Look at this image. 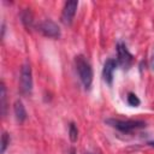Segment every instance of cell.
I'll use <instances>...</instances> for the list:
<instances>
[{
  "label": "cell",
  "mask_w": 154,
  "mask_h": 154,
  "mask_svg": "<svg viewBox=\"0 0 154 154\" xmlns=\"http://www.w3.org/2000/svg\"><path fill=\"white\" fill-rule=\"evenodd\" d=\"M75 65H76V70L77 73L79 76V79L82 82V84L84 85V88L89 89L93 82V69L91 65L89 64V61L83 57V55H77L75 59Z\"/></svg>",
  "instance_id": "1"
},
{
  "label": "cell",
  "mask_w": 154,
  "mask_h": 154,
  "mask_svg": "<svg viewBox=\"0 0 154 154\" xmlns=\"http://www.w3.org/2000/svg\"><path fill=\"white\" fill-rule=\"evenodd\" d=\"M107 124H109L111 126L118 129L119 131L122 132H131L134 130H137V129H141V128H144L146 124L142 120H131V119H126V120H123V119H107L106 120Z\"/></svg>",
  "instance_id": "2"
},
{
  "label": "cell",
  "mask_w": 154,
  "mask_h": 154,
  "mask_svg": "<svg viewBox=\"0 0 154 154\" xmlns=\"http://www.w3.org/2000/svg\"><path fill=\"white\" fill-rule=\"evenodd\" d=\"M19 85H20V90L23 94H29L32 89V73H31V67L28 64L23 65L20 70Z\"/></svg>",
  "instance_id": "3"
},
{
  "label": "cell",
  "mask_w": 154,
  "mask_h": 154,
  "mask_svg": "<svg viewBox=\"0 0 154 154\" xmlns=\"http://www.w3.org/2000/svg\"><path fill=\"white\" fill-rule=\"evenodd\" d=\"M38 30L42 32V35L51 37V38H59L60 37V29L59 26L51 19L43 20L38 25Z\"/></svg>",
  "instance_id": "4"
},
{
  "label": "cell",
  "mask_w": 154,
  "mask_h": 154,
  "mask_svg": "<svg viewBox=\"0 0 154 154\" xmlns=\"http://www.w3.org/2000/svg\"><path fill=\"white\" fill-rule=\"evenodd\" d=\"M77 6H78V1H76V0H70V1L65 2L63 13H61V22L65 25H70L72 23L73 17L77 11Z\"/></svg>",
  "instance_id": "5"
},
{
  "label": "cell",
  "mask_w": 154,
  "mask_h": 154,
  "mask_svg": "<svg viewBox=\"0 0 154 154\" xmlns=\"http://www.w3.org/2000/svg\"><path fill=\"white\" fill-rule=\"evenodd\" d=\"M117 53H118V61L119 64L124 67V69H129V66L132 64V60H134V57L132 54L128 51L126 46L122 42H119L117 45Z\"/></svg>",
  "instance_id": "6"
},
{
  "label": "cell",
  "mask_w": 154,
  "mask_h": 154,
  "mask_svg": "<svg viewBox=\"0 0 154 154\" xmlns=\"http://www.w3.org/2000/svg\"><path fill=\"white\" fill-rule=\"evenodd\" d=\"M117 67V63L114 59H107L103 64V69H102V77L105 79L106 83L111 84L112 79H113V72Z\"/></svg>",
  "instance_id": "7"
},
{
  "label": "cell",
  "mask_w": 154,
  "mask_h": 154,
  "mask_svg": "<svg viewBox=\"0 0 154 154\" xmlns=\"http://www.w3.org/2000/svg\"><path fill=\"white\" fill-rule=\"evenodd\" d=\"M13 112H14V116H16V119L22 123L26 119V111H25V107L23 105V102L20 100H17L14 102V106H13Z\"/></svg>",
  "instance_id": "8"
},
{
  "label": "cell",
  "mask_w": 154,
  "mask_h": 154,
  "mask_svg": "<svg viewBox=\"0 0 154 154\" xmlns=\"http://www.w3.org/2000/svg\"><path fill=\"white\" fill-rule=\"evenodd\" d=\"M0 106H1V113H2V116H5V113H6V88H5V84L4 83H1Z\"/></svg>",
  "instance_id": "9"
},
{
  "label": "cell",
  "mask_w": 154,
  "mask_h": 154,
  "mask_svg": "<svg viewBox=\"0 0 154 154\" xmlns=\"http://www.w3.org/2000/svg\"><path fill=\"white\" fill-rule=\"evenodd\" d=\"M69 136H70V140L71 142H76L77 138H78V130L76 128V125L73 123L70 124V128H69Z\"/></svg>",
  "instance_id": "10"
},
{
  "label": "cell",
  "mask_w": 154,
  "mask_h": 154,
  "mask_svg": "<svg viewBox=\"0 0 154 154\" xmlns=\"http://www.w3.org/2000/svg\"><path fill=\"white\" fill-rule=\"evenodd\" d=\"M22 20H23V23L25 24L26 28H30L31 24H32V16H31V13L29 11H25L22 14Z\"/></svg>",
  "instance_id": "11"
},
{
  "label": "cell",
  "mask_w": 154,
  "mask_h": 154,
  "mask_svg": "<svg viewBox=\"0 0 154 154\" xmlns=\"http://www.w3.org/2000/svg\"><path fill=\"white\" fill-rule=\"evenodd\" d=\"M8 144H10V136H8L7 132H4L2 136H1V154L5 153Z\"/></svg>",
  "instance_id": "12"
},
{
  "label": "cell",
  "mask_w": 154,
  "mask_h": 154,
  "mask_svg": "<svg viewBox=\"0 0 154 154\" xmlns=\"http://www.w3.org/2000/svg\"><path fill=\"white\" fill-rule=\"evenodd\" d=\"M128 103H129L130 106L136 107V106L140 105V99H138L134 93H129V94H128Z\"/></svg>",
  "instance_id": "13"
},
{
  "label": "cell",
  "mask_w": 154,
  "mask_h": 154,
  "mask_svg": "<svg viewBox=\"0 0 154 154\" xmlns=\"http://www.w3.org/2000/svg\"><path fill=\"white\" fill-rule=\"evenodd\" d=\"M152 67L154 69V55H153V58H152Z\"/></svg>",
  "instance_id": "14"
},
{
  "label": "cell",
  "mask_w": 154,
  "mask_h": 154,
  "mask_svg": "<svg viewBox=\"0 0 154 154\" xmlns=\"http://www.w3.org/2000/svg\"><path fill=\"white\" fill-rule=\"evenodd\" d=\"M70 154H75V149H71L70 150Z\"/></svg>",
  "instance_id": "15"
},
{
  "label": "cell",
  "mask_w": 154,
  "mask_h": 154,
  "mask_svg": "<svg viewBox=\"0 0 154 154\" xmlns=\"http://www.w3.org/2000/svg\"><path fill=\"white\" fill-rule=\"evenodd\" d=\"M149 144H150L152 147H154V142H149Z\"/></svg>",
  "instance_id": "16"
},
{
  "label": "cell",
  "mask_w": 154,
  "mask_h": 154,
  "mask_svg": "<svg viewBox=\"0 0 154 154\" xmlns=\"http://www.w3.org/2000/svg\"><path fill=\"white\" fill-rule=\"evenodd\" d=\"M87 154H93V153H87Z\"/></svg>",
  "instance_id": "17"
}]
</instances>
